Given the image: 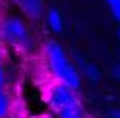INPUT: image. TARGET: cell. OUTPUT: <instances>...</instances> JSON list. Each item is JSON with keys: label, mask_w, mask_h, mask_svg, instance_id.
I'll list each match as a JSON object with an SVG mask.
<instances>
[{"label": "cell", "mask_w": 120, "mask_h": 118, "mask_svg": "<svg viewBox=\"0 0 120 118\" xmlns=\"http://www.w3.org/2000/svg\"><path fill=\"white\" fill-rule=\"evenodd\" d=\"M42 59L51 80H56V82H61L75 90H80L82 87L80 71L56 40H47L42 45Z\"/></svg>", "instance_id": "obj_1"}, {"label": "cell", "mask_w": 120, "mask_h": 118, "mask_svg": "<svg viewBox=\"0 0 120 118\" xmlns=\"http://www.w3.org/2000/svg\"><path fill=\"white\" fill-rule=\"evenodd\" d=\"M44 97L51 111L57 118H89L78 96V90L61 82L49 78V82L44 87Z\"/></svg>", "instance_id": "obj_2"}, {"label": "cell", "mask_w": 120, "mask_h": 118, "mask_svg": "<svg viewBox=\"0 0 120 118\" xmlns=\"http://www.w3.org/2000/svg\"><path fill=\"white\" fill-rule=\"evenodd\" d=\"M0 42L18 50L28 52L33 47V36L28 24L21 18L9 16L0 19Z\"/></svg>", "instance_id": "obj_3"}, {"label": "cell", "mask_w": 120, "mask_h": 118, "mask_svg": "<svg viewBox=\"0 0 120 118\" xmlns=\"http://www.w3.org/2000/svg\"><path fill=\"white\" fill-rule=\"evenodd\" d=\"M14 113V96L9 87V71L0 63V118H11Z\"/></svg>", "instance_id": "obj_4"}, {"label": "cell", "mask_w": 120, "mask_h": 118, "mask_svg": "<svg viewBox=\"0 0 120 118\" xmlns=\"http://www.w3.org/2000/svg\"><path fill=\"white\" fill-rule=\"evenodd\" d=\"M12 2L30 19H38L44 12V0H12Z\"/></svg>", "instance_id": "obj_5"}, {"label": "cell", "mask_w": 120, "mask_h": 118, "mask_svg": "<svg viewBox=\"0 0 120 118\" xmlns=\"http://www.w3.org/2000/svg\"><path fill=\"white\" fill-rule=\"evenodd\" d=\"M77 68L78 71H80L82 76H85V78H89L90 82H96V80H99V70L94 64H90L89 61H85L84 57H80V56H77Z\"/></svg>", "instance_id": "obj_6"}, {"label": "cell", "mask_w": 120, "mask_h": 118, "mask_svg": "<svg viewBox=\"0 0 120 118\" xmlns=\"http://www.w3.org/2000/svg\"><path fill=\"white\" fill-rule=\"evenodd\" d=\"M45 23H47L49 30L54 31V33H61L64 28V21H63V16L57 9H49L45 12Z\"/></svg>", "instance_id": "obj_7"}, {"label": "cell", "mask_w": 120, "mask_h": 118, "mask_svg": "<svg viewBox=\"0 0 120 118\" xmlns=\"http://www.w3.org/2000/svg\"><path fill=\"white\" fill-rule=\"evenodd\" d=\"M105 2H106V5H108L111 16L120 23V0H105Z\"/></svg>", "instance_id": "obj_8"}, {"label": "cell", "mask_w": 120, "mask_h": 118, "mask_svg": "<svg viewBox=\"0 0 120 118\" xmlns=\"http://www.w3.org/2000/svg\"><path fill=\"white\" fill-rule=\"evenodd\" d=\"M111 75H113L117 80H120V63L113 64V68H111Z\"/></svg>", "instance_id": "obj_9"}, {"label": "cell", "mask_w": 120, "mask_h": 118, "mask_svg": "<svg viewBox=\"0 0 120 118\" xmlns=\"http://www.w3.org/2000/svg\"><path fill=\"white\" fill-rule=\"evenodd\" d=\"M110 118H120V109H113V111H110Z\"/></svg>", "instance_id": "obj_10"}, {"label": "cell", "mask_w": 120, "mask_h": 118, "mask_svg": "<svg viewBox=\"0 0 120 118\" xmlns=\"http://www.w3.org/2000/svg\"><path fill=\"white\" fill-rule=\"evenodd\" d=\"M118 40H120V30H118Z\"/></svg>", "instance_id": "obj_11"}]
</instances>
